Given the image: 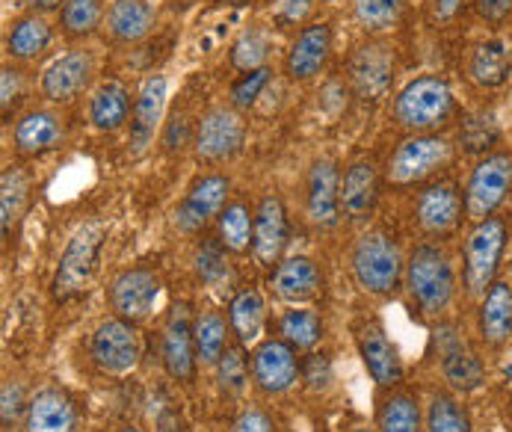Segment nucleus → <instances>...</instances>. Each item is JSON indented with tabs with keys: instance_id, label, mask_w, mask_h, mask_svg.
<instances>
[{
	"instance_id": "38",
	"label": "nucleus",
	"mask_w": 512,
	"mask_h": 432,
	"mask_svg": "<svg viewBox=\"0 0 512 432\" xmlns=\"http://www.w3.org/2000/svg\"><path fill=\"white\" fill-rule=\"evenodd\" d=\"M424 432H474L468 409L447 391H436L424 412Z\"/></svg>"
},
{
	"instance_id": "34",
	"label": "nucleus",
	"mask_w": 512,
	"mask_h": 432,
	"mask_svg": "<svg viewBox=\"0 0 512 432\" xmlns=\"http://www.w3.org/2000/svg\"><path fill=\"white\" fill-rule=\"evenodd\" d=\"M228 335H231V326H225V317H222L220 311H214V308L202 311L193 320V341H196L199 364L217 367L222 356H225V350L231 347Z\"/></svg>"
},
{
	"instance_id": "4",
	"label": "nucleus",
	"mask_w": 512,
	"mask_h": 432,
	"mask_svg": "<svg viewBox=\"0 0 512 432\" xmlns=\"http://www.w3.org/2000/svg\"><path fill=\"white\" fill-rule=\"evenodd\" d=\"M510 243V225L501 216H489L471 225L462 252V282L468 296H483L498 279L501 258Z\"/></svg>"
},
{
	"instance_id": "1",
	"label": "nucleus",
	"mask_w": 512,
	"mask_h": 432,
	"mask_svg": "<svg viewBox=\"0 0 512 432\" xmlns=\"http://www.w3.org/2000/svg\"><path fill=\"white\" fill-rule=\"evenodd\" d=\"M406 290L421 314H444L456 296V270L450 255L436 243L415 246L406 261Z\"/></svg>"
},
{
	"instance_id": "43",
	"label": "nucleus",
	"mask_w": 512,
	"mask_h": 432,
	"mask_svg": "<svg viewBox=\"0 0 512 432\" xmlns=\"http://www.w3.org/2000/svg\"><path fill=\"white\" fill-rule=\"evenodd\" d=\"M217 382H220L222 394L228 397H240L249 385V364L243 356V347H228L225 356L217 364Z\"/></svg>"
},
{
	"instance_id": "21",
	"label": "nucleus",
	"mask_w": 512,
	"mask_h": 432,
	"mask_svg": "<svg viewBox=\"0 0 512 432\" xmlns=\"http://www.w3.org/2000/svg\"><path fill=\"white\" fill-rule=\"evenodd\" d=\"M356 344H359V356L362 364L367 367V373L373 376L376 385L382 388H394L403 382V359H400V350L397 344L388 338L385 326L382 323H365L356 335Z\"/></svg>"
},
{
	"instance_id": "54",
	"label": "nucleus",
	"mask_w": 512,
	"mask_h": 432,
	"mask_svg": "<svg viewBox=\"0 0 512 432\" xmlns=\"http://www.w3.org/2000/svg\"><path fill=\"white\" fill-rule=\"evenodd\" d=\"M119 432H143V430H137V427H122Z\"/></svg>"
},
{
	"instance_id": "49",
	"label": "nucleus",
	"mask_w": 512,
	"mask_h": 432,
	"mask_svg": "<svg viewBox=\"0 0 512 432\" xmlns=\"http://www.w3.org/2000/svg\"><path fill=\"white\" fill-rule=\"evenodd\" d=\"M234 432H276L273 418L258 409V406H246L237 418H234Z\"/></svg>"
},
{
	"instance_id": "15",
	"label": "nucleus",
	"mask_w": 512,
	"mask_h": 432,
	"mask_svg": "<svg viewBox=\"0 0 512 432\" xmlns=\"http://www.w3.org/2000/svg\"><path fill=\"white\" fill-rule=\"evenodd\" d=\"M299 376H302V364L296 359V350L282 338H270L252 347V382L264 394L270 397L288 394L299 382Z\"/></svg>"
},
{
	"instance_id": "33",
	"label": "nucleus",
	"mask_w": 512,
	"mask_h": 432,
	"mask_svg": "<svg viewBox=\"0 0 512 432\" xmlns=\"http://www.w3.org/2000/svg\"><path fill=\"white\" fill-rule=\"evenodd\" d=\"M376 430L379 432H424V412L418 397L406 391H391L379 400L376 409Z\"/></svg>"
},
{
	"instance_id": "27",
	"label": "nucleus",
	"mask_w": 512,
	"mask_h": 432,
	"mask_svg": "<svg viewBox=\"0 0 512 432\" xmlns=\"http://www.w3.org/2000/svg\"><path fill=\"white\" fill-rule=\"evenodd\" d=\"M477 332L486 347H504L512 338V288L507 282H495L483 293L477 311Z\"/></svg>"
},
{
	"instance_id": "7",
	"label": "nucleus",
	"mask_w": 512,
	"mask_h": 432,
	"mask_svg": "<svg viewBox=\"0 0 512 432\" xmlns=\"http://www.w3.org/2000/svg\"><path fill=\"white\" fill-rule=\"evenodd\" d=\"M453 160V143L439 134H412L394 148L385 178L394 187H412L441 172Z\"/></svg>"
},
{
	"instance_id": "2",
	"label": "nucleus",
	"mask_w": 512,
	"mask_h": 432,
	"mask_svg": "<svg viewBox=\"0 0 512 432\" xmlns=\"http://www.w3.org/2000/svg\"><path fill=\"white\" fill-rule=\"evenodd\" d=\"M453 89L439 74H418L394 95V119L409 134H433L453 116Z\"/></svg>"
},
{
	"instance_id": "6",
	"label": "nucleus",
	"mask_w": 512,
	"mask_h": 432,
	"mask_svg": "<svg viewBox=\"0 0 512 432\" xmlns=\"http://www.w3.org/2000/svg\"><path fill=\"white\" fill-rule=\"evenodd\" d=\"M512 193V154L510 151H492L480 157L465 181V216L471 222L489 219L507 202Z\"/></svg>"
},
{
	"instance_id": "46",
	"label": "nucleus",
	"mask_w": 512,
	"mask_h": 432,
	"mask_svg": "<svg viewBox=\"0 0 512 432\" xmlns=\"http://www.w3.org/2000/svg\"><path fill=\"white\" fill-rule=\"evenodd\" d=\"M24 412V391L15 379L3 382V391H0V418H3V430H9Z\"/></svg>"
},
{
	"instance_id": "28",
	"label": "nucleus",
	"mask_w": 512,
	"mask_h": 432,
	"mask_svg": "<svg viewBox=\"0 0 512 432\" xmlns=\"http://www.w3.org/2000/svg\"><path fill=\"white\" fill-rule=\"evenodd\" d=\"M512 74V48L504 39H483L468 54V77L480 89H501Z\"/></svg>"
},
{
	"instance_id": "3",
	"label": "nucleus",
	"mask_w": 512,
	"mask_h": 432,
	"mask_svg": "<svg viewBox=\"0 0 512 432\" xmlns=\"http://www.w3.org/2000/svg\"><path fill=\"white\" fill-rule=\"evenodd\" d=\"M353 276L356 285L370 296H394L400 282L406 279V264L400 255V246L391 234L370 228L353 246Z\"/></svg>"
},
{
	"instance_id": "53",
	"label": "nucleus",
	"mask_w": 512,
	"mask_h": 432,
	"mask_svg": "<svg viewBox=\"0 0 512 432\" xmlns=\"http://www.w3.org/2000/svg\"><path fill=\"white\" fill-rule=\"evenodd\" d=\"M350 432H379L376 427H356V430H350Z\"/></svg>"
},
{
	"instance_id": "51",
	"label": "nucleus",
	"mask_w": 512,
	"mask_h": 432,
	"mask_svg": "<svg viewBox=\"0 0 512 432\" xmlns=\"http://www.w3.org/2000/svg\"><path fill=\"white\" fill-rule=\"evenodd\" d=\"M465 0H433V18L436 21H453L462 12Z\"/></svg>"
},
{
	"instance_id": "25",
	"label": "nucleus",
	"mask_w": 512,
	"mask_h": 432,
	"mask_svg": "<svg viewBox=\"0 0 512 432\" xmlns=\"http://www.w3.org/2000/svg\"><path fill=\"white\" fill-rule=\"evenodd\" d=\"M77 409L63 388H42L30 397L24 412V432H74Z\"/></svg>"
},
{
	"instance_id": "41",
	"label": "nucleus",
	"mask_w": 512,
	"mask_h": 432,
	"mask_svg": "<svg viewBox=\"0 0 512 432\" xmlns=\"http://www.w3.org/2000/svg\"><path fill=\"white\" fill-rule=\"evenodd\" d=\"M403 0H353V15L365 33H385L400 21Z\"/></svg>"
},
{
	"instance_id": "47",
	"label": "nucleus",
	"mask_w": 512,
	"mask_h": 432,
	"mask_svg": "<svg viewBox=\"0 0 512 432\" xmlns=\"http://www.w3.org/2000/svg\"><path fill=\"white\" fill-rule=\"evenodd\" d=\"M21 72L12 69V66H3L0 72V110H3V119H9V110L21 101Z\"/></svg>"
},
{
	"instance_id": "16",
	"label": "nucleus",
	"mask_w": 512,
	"mask_h": 432,
	"mask_svg": "<svg viewBox=\"0 0 512 432\" xmlns=\"http://www.w3.org/2000/svg\"><path fill=\"white\" fill-rule=\"evenodd\" d=\"M291 219L288 208L276 193H267L255 208V231H252V258L258 267H276L288 249Z\"/></svg>"
},
{
	"instance_id": "30",
	"label": "nucleus",
	"mask_w": 512,
	"mask_h": 432,
	"mask_svg": "<svg viewBox=\"0 0 512 432\" xmlns=\"http://www.w3.org/2000/svg\"><path fill=\"white\" fill-rule=\"evenodd\" d=\"M228 326L243 350L258 347L264 326H267V305L255 288L237 290L228 302Z\"/></svg>"
},
{
	"instance_id": "32",
	"label": "nucleus",
	"mask_w": 512,
	"mask_h": 432,
	"mask_svg": "<svg viewBox=\"0 0 512 432\" xmlns=\"http://www.w3.org/2000/svg\"><path fill=\"white\" fill-rule=\"evenodd\" d=\"M48 45H51V24L36 12L18 18L6 33V54L18 63H30L42 57Z\"/></svg>"
},
{
	"instance_id": "12",
	"label": "nucleus",
	"mask_w": 512,
	"mask_h": 432,
	"mask_svg": "<svg viewBox=\"0 0 512 432\" xmlns=\"http://www.w3.org/2000/svg\"><path fill=\"white\" fill-rule=\"evenodd\" d=\"M160 290L163 285L154 270H148V267L122 270L110 282V308L116 311V317H122L128 323H143L157 308Z\"/></svg>"
},
{
	"instance_id": "29",
	"label": "nucleus",
	"mask_w": 512,
	"mask_h": 432,
	"mask_svg": "<svg viewBox=\"0 0 512 432\" xmlns=\"http://www.w3.org/2000/svg\"><path fill=\"white\" fill-rule=\"evenodd\" d=\"M134 113L131 92L119 80H104L89 98V125L101 134H116Z\"/></svg>"
},
{
	"instance_id": "35",
	"label": "nucleus",
	"mask_w": 512,
	"mask_h": 432,
	"mask_svg": "<svg viewBox=\"0 0 512 432\" xmlns=\"http://www.w3.org/2000/svg\"><path fill=\"white\" fill-rule=\"evenodd\" d=\"M279 338L293 350H314L323 338V317L314 308L293 305L279 317Z\"/></svg>"
},
{
	"instance_id": "23",
	"label": "nucleus",
	"mask_w": 512,
	"mask_h": 432,
	"mask_svg": "<svg viewBox=\"0 0 512 432\" xmlns=\"http://www.w3.org/2000/svg\"><path fill=\"white\" fill-rule=\"evenodd\" d=\"M270 288H273V296H279L288 305H305L323 288V273L314 258L291 255L276 264L270 276Z\"/></svg>"
},
{
	"instance_id": "14",
	"label": "nucleus",
	"mask_w": 512,
	"mask_h": 432,
	"mask_svg": "<svg viewBox=\"0 0 512 432\" xmlns=\"http://www.w3.org/2000/svg\"><path fill=\"white\" fill-rule=\"evenodd\" d=\"M166 101H169V77L163 72L148 74L137 89L134 113H131L128 148L134 157H140L148 145L154 143L160 125H163V116H166Z\"/></svg>"
},
{
	"instance_id": "39",
	"label": "nucleus",
	"mask_w": 512,
	"mask_h": 432,
	"mask_svg": "<svg viewBox=\"0 0 512 432\" xmlns=\"http://www.w3.org/2000/svg\"><path fill=\"white\" fill-rule=\"evenodd\" d=\"M104 21H107V12L101 0H66L60 9V27L72 39L92 36Z\"/></svg>"
},
{
	"instance_id": "10",
	"label": "nucleus",
	"mask_w": 512,
	"mask_h": 432,
	"mask_svg": "<svg viewBox=\"0 0 512 432\" xmlns=\"http://www.w3.org/2000/svg\"><path fill=\"white\" fill-rule=\"evenodd\" d=\"M246 140V122L240 110L231 104H217L202 113L193 131V151L205 163H225L231 160Z\"/></svg>"
},
{
	"instance_id": "44",
	"label": "nucleus",
	"mask_w": 512,
	"mask_h": 432,
	"mask_svg": "<svg viewBox=\"0 0 512 432\" xmlns=\"http://www.w3.org/2000/svg\"><path fill=\"white\" fill-rule=\"evenodd\" d=\"M273 80V69L264 66V69H255V72H243L234 83H231V92H228V104L234 110H249L255 107V101L261 98V92L270 86Z\"/></svg>"
},
{
	"instance_id": "36",
	"label": "nucleus",
	"mask_w": 512,
	"mask_h": 432,
	"mask_svg": "<svg viewBox=\"0 0 512 432\" xmlns=\"http://www.w3.org/2000/svg\"><path fill=\"white\" fill-rule=\"evenodd\" d=\"M30 199V178L21 166H9L0 175V225H3V237H9V231L18 225V219L24 216Z\"/></svg>"
},
{
	"instance_id": "45",
	"label": "nucleus",
	"mask_w": 512,
	"mask_h": 432,
	"mask_svg": "<svg viewBox=\"0 0 512 432\" xmlns=\"http://www.w3.org/2000/svg\"><path fill=\"white\" fill-rule=\"evenodd\" d=\"M225 246H222V240H208L202 249H199V255H196V270H199V279L205 282V285H211V288H220L222 282L228 279V264H225Z\"/></svg>"
},
{
	"instance_id": "9",
	"label": "nucleus",
	"mask_w": 512,
	"mask_h": 432,
	"mask_svg": "<svg viewBox=\"0 0 512 432\" xmlns=\"http://www.w3.org/2000/svg\"><path fill=\"white\" fill-rule=\"evenodd\" d=\"M433 341L439 347L441 376L453 391L474 394L486 385V364L480 359V353L468 344L465 332H459V326L444 323L436 329Z\"/></svg>"
},
{
	"instance_id": "40",
	"label": "nucleus",
	"mask_w": 512,
	"mask_h": 432,
	"mask_svg": "<svg viewBox=\"0 0 512 432\" xmlns=\"http://www.w3.org/2000/svg\"><path fill=\"white\" fill-rule=\"evenodd\" d=\"M459 143L465 145L468 154H492V148L501 143V125L495 119V113H471L465 116L462 128H459Z\"/></svg>"
},
{
	"instance_id": "8",
	"label": "nucleus",
	"mask_w": 512,
	"mask_h": 432,
	"mask_svg": "<svg viewBox=\"0 0 512 432\" xmlns=\"http://www.w3.org/2000/svg\"><path fill=\"white\" fill-rule=\"evenodd\" d=\"M89 359L101 373H110V376L131 373L143 359V344H140L134 323L122 317L101 320L95 332L89 335Z\"/></svg>"
},
{
	"instance_id": "50",
	"label": "nucleus",
	"mask_w": 512,
	"mask_h": 432,
	"mask_svg": "<svg viewBox=\"0 0 512 432\" xmlns=\"http://www.w3.org/2000/svg\"><path fill=\"white\" fill-rule=\"evenodd\" d=\"M477 12L483 21L489 24H501L507 21L512 12V0H477Z\"/></svg>"
},
{
	"instance_id": "20",
	"label": "nucleus",
	"mask_w": 512,
	"mask_h": 432,
	"mask_svg": "<svg viewBox=\"0 0 512 432\" xmlns=\"http://www.w3.org/2000/svg\"><path fill=\"white\" fill-rule=\"evenodd\" d=\"M329 54H332V27H329V21L305 24L296 33L291 51L285 57V74L296 83L314 80L317 74L326 69Z\"/></svg>"
},
{
	"instance_id": "22",
	"label": "nucleus",
	"mask_w": 512,
	"mask_h": 432,
	"mask_svg": "<svg viewBox=\"0 0 512 432\" xmlns=\"http://www.w3.org/2000/svg\"><path fill=\"white\" fill-rule=\"evenodd\" d=\"M66 143V125L54 110H30L12 128V145L21 157H42Z\"/></svg>"
},
{
	"instance_id": "24",
	"label": "nucleus",
	"mask_w": 512,
	"mask_h": 432,
	"mask_svg": "<svg viewBox=\"0 0 512 432\" xmlns=\"http://www.w3.org/2000/svg\"><path fill=\"white\" fill-rule=\"evenodd\" d=\"M415 214H418V225L424 234L444 237L459 228L462 214H465V202L459 199L453 184H433L418 196Z\"/></svg>"
},
{
	"instance_id": "17",
	"label": "nucleus",
	"mask_w": 512,
	"mask_h": 432,
	"mask_svg": "<svg viewBox=\"0 0 512 432\" xmlns=\"http://www.w3.org/2000/svg\"><path fill=\"white\" fill-rule=\"evenodd\" d=\"M305 216L317 228H332L341 219V172L332 157H317L308 169Z\"/></svg>"
},
{
	"instance_id": "37",
	"label": "nucleus",
	"mask_w": 512,
	"mask_h": 432,
	"mask_svg": "<svg viewBox=\"0 0 512 432\" xmlns=\"http://www.w3.org/2000/svg\"><path fill=\"white\" fill-rule=\"evenodd\" d=\"M222 246L234 255L252 252V231H255V211H249L243 202H228L217 219Z\"/></svg>"
},
{
	"instance_id": "26",
	"label": "nucleus",
	"mask_w": 512,
	"mask_h": 432,
	"mask_svg": "<svg viewBox=\"0 0 512 432\" xmlns=\"http://www.w3.org/2000/svg\"><path fill=\"white\" fill-rule=\"evenodd\" d=\"M379 199V178L373 160H353L341 175V214L353 222H362L373 214Z\"/></svg>"
},
{
	"instance_id": "55",
	"label": "nucleus",
	"mask_w": 512,
	"mask_h": 432,
	"mask_svg": "<svg viewBox=\"0 0 512 432\" xmlns=\"http://www.w3.org/2000/svg\"><path fill=\"white\" fill-rule=\"evenodd\" d=\"M220 3H240V0H220Z\"/></svg>"
},
{
	"instance_id": "42",
	"label": "nucleus",
	"mask_w": 512,
	"mask_h": 432,
	"mask_svg": "<svg viewBox=\"0 0 512 432\" xmlns=\"http://www.w3.org/2000/svg\"><path fill=\"white\" fill-rule=\"evenodd\" d=\"M267 54H270V36L264 30H246L231 45V66L237 72H255L267 66Z\"/></svg>"
},
{
	"instance_id": "13",
	"label": "nucleus",
	"mask_w": 512,
	"mask_h": 432,
	"mask_svg": "<svg viewBox=\"0 0 512 432\" xmlns=\"http://www.w3.org/2000/svg\"><path fill=\"white\" fill-rule=\"evenodd\" d=\"M160 356L163 367L172 379L178 382H193L196 376V341H193V320L187 302H175L166 323H163V338H160Z\"/></svg>"
},
{
	"instance_id": "11",
	"label": "nucleus",
	"mask_w": 512,
	"mask_h": 432,
	"mask_svg": "<svg viewBox=\"0 0 512 432\" xmlns=\"http://www.w3.org/2000/svg\"><path fill=\"white\" fill-rule=\"evenodd\" d=\"M228 196H231V181L220 172H208V175L196 178L190 184V190L184 193L181 205L175 208V228L181 234L202 231L205 225L220 219L228 205Z\"/></svg>"
},
{
	"instance_id": "31",
	"label": "nucleus",
	"mask_w": 512,
	"mask_h": 432,
	"mask_svg": "<svg viewBox=\"0 0 512 432\" xmlns=\"http://www.w3.org/2000/svg\"><path fill=\"white\" fill-rule=\"evenodd\" d=\"M104 24L119 45H137L154 30V6L148 0H113Z\"/></svg>"
},
{
	"instance_id": "18",
	"label": "nucleus",
	"mask_w": 512,
	"mask_h": 432,
	"mask_svg": "<svg viewBox=\"0 0 512 432\" xmlns=\"http://www.w3.org/2000/svg\"><path fill=\"white\" fill-rule=\"evenodd\" d=\"M95 77V57L83 48H74L69 54L57 57L42 77H39V92L51 104H72L80 92Z\"/></svg>"
},
{
	"instance_id": "5",
	"label": "nucleus",
	"mask_w": 512,
	"mask_h": 432,
	"mask_svg": "<svg viewBox=\"0 0 512 432\" xmlns=\"http://www.w3.org/2000/svg\"><path fill=\"white\" fill-rule=\"evenodd\" d=\"M104 240H107V228H104V222H95V219L83 222L66 240V249L60 255V264H57V273L51 282L54 299L69 302L74 296L86 293L98 273Z\"/></svg>"
},
{
	"instance_id": "19",
	"label": "nucleus",
	"mask_w": 512,
	"mask_h": 432,
	"mask_svg": "<svg viewBox=\"0 0 512 432\" xmlns=\"http://www.w3.org/2000/svg\"><path fill=\"white\" fill-rule=\"evenodd\" d=\"M394 77V54L382 42H365L350 57V83L362 101H379L388 95Z\"/></svg>"
},
{
	"instance_id": "48",
	"label": "nucleus",
	"mask_w": 512,
	"mask_h": 432,
	"mask_svg": "<svg viewBox=\"0 0 512 432\" xmlns=\"http://www.w3.org/2000/svg\"><path fill=\"white\" fill-rule=\"evenodd\" d=\"M302 379L314 388V391H326L332 382V364L326 356H308L302 364Z\"/></svg>"
},
{
	"instance_id": "52",
	"label": "nucleus",
	"mask_w": 512,
	"mask_h": 432,
	"mask_svg": "<svg viewBox=\"0 0 512 432\" xmlns=\"http://www.w3.org/2000/svg\"><path fill=\"white\" fill-rule=\"evenodd\" d=\"M24 3L36 12H51V9H63L66 0H24Z\"/></svg>"
}]
</instances>
